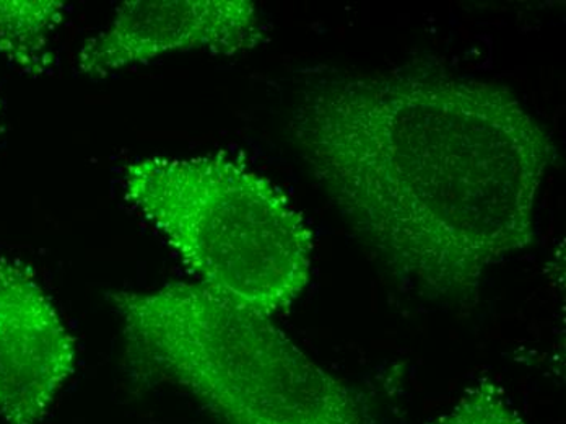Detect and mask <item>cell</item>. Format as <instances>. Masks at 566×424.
<instances>
[{
	"label": "cell",
	"mask_w": 566,
	"mask_h": 424,
	"mask_svg": "<svg viewBox=\"0 0 566 424\" xmlns=\"http://www.w3.org/2000/svg\"><path fill=\"white\" fill-rule=\"evenodd\" d=\"M67 6L59 0H0V56L30 75L53 71V38Z\"/></svg>",
	"instance_id": "obj_6"
},
{
	"label": "cell",
	"mask_w": 566,
	"mask_h": 424,
	"mask_svg": "<svg viewBox=\"0 0 566 424\" xmlns=\"http://www.w3.org/2000/svg\"><path fill=\"white\" fill-rule=\"evenodd\" d=\"M0 133H2V113H0Z\"/></svg>",
	"instance_id": "obj_8"
},
{
	"label": "cell",
	"mask_w": 566,
	"mask_h": 424,
	"mask_svg": "<svg viewBox=\"0 0 566 424\" xmlns=\"http://www.w3.org/2000/svg\"><path fill=\"white\" fill-rule=\"evenodd\" d=\"M289 133L340 219L407 291L469 306L493 268L536 244L557 147L506 85L428 62L323 68Z\"/></svg>",
	"instance_id": "obj_1"
},
{
	"label": "cell",
	"mask_w": 566,
	"mask_h": 424,
	"mask_svg": "<svg viewBox=\"0 0 566 424\" xmlns=\"http://www.w3.org/2000/svg\"><path fill=\"white\" fill-rule=\"evenodd\" d=\"M124 189L200 285L265 316L285 312L312 279L314 237L279 186L226 157H150Z\"/></svg>",
	"instance_id": "obj_3"
},
{
	"label": "cell",
	"mask_w": 566,
	"mask_h": 424,
	"mask_svg": "<svg viewBox=\"0 0 566 424\" xmlns=\"http://www.w3.org/2000/svg\"><path fill=\"white\" fill-rule=\"evenodd\" d=\"M264 34L258 9L248 0H127L113 22L82 46L78 71L106 77L188 51L237 56L258 48Z\"/></svg>",
	"instance_id": "obj_4"
},
{
	"label": "cell",
	"mask_w": 566,
	"mask_h": 424,
	"mask_svg": "<svg viewBox=\"0 0 566 424\" xmlns=\"http://www.w3.org/2000/svg\"><path fill=\"white\" fill-rule=\"evenodd\" d=\"M77 363V344L33 268L0 258V418L41 424Z\"/></svg>",
	"instance_id": "obj_5"
},
{
	"label": "cell",
	"mask_w": 566,
	"mask_h": 424,
	"mask_svg": "<svg viewBox=\"0 0 566 424\" xmlns=\"http://www.w3.org/2000/svg\"><path fill=\"white\" fill-rule=\"evenodd\" d=\"M134 379L171 384L220 424H378L367 396L271 316L196 282L112 296Z\"/></svg>",
	"instance_id": "obj_2"
},
{
	"label": "cell",
	"mask_w": 566,
	"mask_h": 424,
	"mask_svg": "<svg viewBox=\"0 0 566 424\" xmlns=\"http://www.w3.org/2000/svg\"><path fill=\"white\" fill-rule=\"evenodd\" d=\"M428 424H527L505 392L492 381L479 382Z\"/></svg>",
	"instance_id": "obj_7"
}]
</instances>
